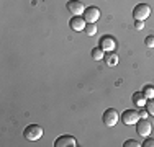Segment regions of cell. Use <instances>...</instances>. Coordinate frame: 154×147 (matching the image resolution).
Masks as SVG:
<instances>
[{"mask_svg": "<svg viewBox=\"0 0 154 147\" xmlns=\"http://www.w3.org/2000/svg\"><path fill=\"white\" fill-rule=\"evenodd\" d=\"M23 136L28 139V141H38V139H41V136H43V128L38 126V124H30V126L25 128Z\"/></svg>", "mask_w": 154, "mask_h": 147, "instance_id": "1", "label": "cell"}, {"mask_svg": "<svg viewBox=\"0 0 154 147\" xmlns=\"http://www.w3.org/2000/svg\"><path fill=\"white\" fill-rule=\"evenodd\" d=\"M149 15H151V7H149L148 3H138V5L134 7V10H133L134 20L144 21L146 18H149Z\"/></svg>", "mask_w": 154, "mask_h": 147, "instance_id": "2", "label": "cell"}, {"mask_svg": "<svg viewBox=\"0 0 154 147\" xmlns=\"http://www.w3.org/2000/svg\"><path fill=\"white\" fill-rule=\"evenodd\" d=\"M118 119H120V116H118V113H116L115 108H108V110H105V111H103V123H105V126L113 128L116 123H118Z\"/></svg>", "mask_w": 154, "mask_h": 147, "instance_id": "3", "label": "cell"}, {"mask_svg": "<svg viewBox=\"0 0 154 147\" xmlns=\"http://www.w3.org/2000/svg\"><path fill=\"white\" fill-rule=\"evenodd\" d=\"M122 121H123V124H126V126L136 124L139 121V113L136 111V110H126V111L122 115Z\"/></svg>", "mask_w": 154, "mask_h": 147, "instance_id": "4", "label": "cell"}, {"mask_svg": "<svg viewBox=\"0 0 154 147\" xmlns=\"http://www.w3.org/2000/svg\"><path fill=\"white\" fill-rule=\"evenodd\" d=\"M136 131H138L139 136L148 137V136L151 134V131H152V124L149 123L148 119H141V121H138V123H136Z\"/></svg>", "mask_w": 154, "mask_h": 147, "instance_id": "5", "label": "cell"}, {"mask_svg": "<svg viewBox=\"0 0 154 147\" xmlns=\"http://www.w3.org/2000/svg\"><path fill=\"white\" fill-rule=\"evenodd\" d=\"M69 26H71V29H74V31H84L87 26V21L80 15H74L71 18V21H69Z\"/></svg>", "mask_w": 154, "mask_h": 147, "instance_id": "6", "label": "cell"}, {"mask_svg": "<svg viewBox=\"0 0 154 147\" xmlns=\"http://www.w3.org/2000/svg\"><path fill=\"white\" fill-rule=\"evenodd\" d=\"M66 7H67V10L72 15H84V12H85V7H84V3L80 0H69Z\"/></svg>", "mask_w": 154, "mask_h": 147, "instance_id": "7", "label": "cell"}, {"mask_svg": "<svg viewBox=\"0 0 154 147\" xmlns=\"http://www.w3.org/2000/svg\"><path fill=\"white\" fill-rule=\"evenodd\" d=\"M98 18H100V10H98L97 7H89V8H85V12H84V20H85L87 23H95Z\"/></svg>", "mask_w": 154, "mask_h": 147, "instance_id": "8", "label": "cell"}, {"mask_svg": "<svg viewBox=\"0 0 154 147\" xmlns=\"http://www.w3.org/2000/svg\"><path fill=\"white\" fill-rule=\"evenodd\" d=\"M67 146H72V147L77 146V141H75L74 136H69V134L61 136V137H57L56 142H54V147H67Z\"/></svg>", "mask_w": 154, "mask_h": 147, "instance_id": "9", "label": "cell"}, {"mask_svg": "<svg viewBox=\"0 0 154 147\" xmlns=\"http://www.w3.org/2000/svg\"><path fill=\"white\" fill-rule=\"evenodd\" d=\"M115 39L112 38V36H103V38L100 39V47L105 51V52H112V51H115Z\"/></svg>", "mask_w": 154, "mask_h": 147, "instance_id": "10", "label": "cell"}, {"mask_svg": "<svg viewBox=\"0 0 154 147\" xmlns=\"http://www.w3.org/2000/svg\"><path fill=\"white\" fill-rule=\"evenodd\" d=\"M133 105H136L138 108H143L146 105V97L143 92H134L133 93Z\"/></svg>", "mask_w": 154, "mask_h": 147, "instance_id": "11", "label": "cell"}, {"mask_svg": "<svg viewBox=\"0 0 154 147\" xmlns=\"http://www.w3.org/2000/svg\"><path fill=\"white\" fill-rule=\"evenodd\" d=\"M103 61H105V64H107L108 67H115V65L118 64V56L112 51V52H107L103 56Z\"/></svg>", "mask_w": 154, "mask_h": 147, "instance_id": "12", "label": "cell"}, {"mask_svg": "<svg viewBox=\"0 0 154 147\" xmlns=\"http://www.w3.org/2000/svg\"><path fill=\"white\" fill-rule=\"evenodd\" d=\"M105 51L102 49V47H95V49H92V59L94 61H102L103 59V56H105Z\"/></svg>", "mask_w": 154, "mask_h": 147, "instance_id": "13", "label": "cell"}, {"mask_svg": "<svg viewBox=\"0 0 154 147\" xmlns=\"http://www.w3.org/2000/svg\"><path fill=\"white\" fill-rule=\"evenodd\" d=\"M84 31H85L89 36H94V34H97V26H95V23H87V26H85Z\"/></svg>", "mask_w": 154, "mask_h": 147, "instance_id": "14", "label": "cell"}, {"mask_svg": "<svg viewBox=\"0 0 154 147\" xmlns=\"http://www.w3.org/2000/svg\"><path fill=\"white\" fill-rule=\"evenodd\" d=\"M143 93H144L146 98H154V87L152 85H146L143 88Z\"/></svg>", "mask_w": 154, "mask_h": 147, "instance_id": "15", "label": "cell"}, {"mask_svg": "<svg viewBox=\"0 0 154 147\" xmlns=\"http://www.w3.org/2000/svg\"><path fill=\"white\" fill-rule=\"evenodd\" d=\"M144 108L148 110V113H149V115H151V116H154V98H149V100L146 101Z\"/></svg>", "mask_w": 154, "mask_h": 147, "instance_id": "16", "label": "cell"}, {"mask_svg": "<svg viewBox=\"0 0 154 147\" xmlns=\"http://www.w3.org/2000/svg\"><path fill=\"white\" fill-rule=\"evenodd\" d=\"M123 146H125V147H139V146H141V144H139L138 141H134V139H128V141L125 142Z\"/></svg>", "mask_w": 154, "mask_h": 147, "instance_id": "17", "label": "cell"}, {"mask_svg": "<svg viewBox=\"0 0 154 147\" xmlns=\"http://www.w3.org/2000/svg\"><path fill=\"white\" fill-rule=\"evenodd\" d=\"M144 44H146L148 47H154V36H152V34L146 36V39H144Z\"/></svg>", "mask_w": 154, "mask_h": 147, "instance_id": "18", "label": "cell"}, {"mask_svg": "<svg viewBox=\"0 0 154 147\" xmlns=\"http://www.w3.org/2000/svg\"><path fill=\"white\" fill-rule=\"evenodd\" d=\"M134 28H136L138 31H141V29L144 28V21H141V20H136V23H134Z\"/></svg>", "mask_w": 154, "mask_h": 147, "instance_id": "19", "label": "cell"}, {"mask_svg": "<svg viewBox=\"0 0 154 147\" xmlns=\"http://www.w3.org/2000/svg\"><path fill=\"white\" fill-rule=\"evenodd\" d=\"M138 113H139V118H143V119H146V118H148V115H149L146 108H141V111H138Z\"/></svg>", "mask_w": 154, "mask_h": 147, "instance_id": "20", "label": "cell"}, {"mask_svg": "<svg viewBox=\"0 0 154 147\" xmlns=\"http://www.w3.org/2000/svg\"><path fill=\"white\" fill-rule=\"evenodd\" d=\"M143 146H144V147H154V139H146Z\"/></svg>", "mask_w": 154, "mask_h": 147, "instance_id": "21", "label": "cell"}]
</instances>
